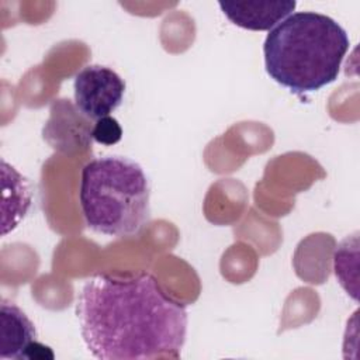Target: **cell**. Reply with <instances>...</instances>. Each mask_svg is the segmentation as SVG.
I'll list each match as a JSON object with an SVG mask.
<instances>
[{"mask_svg": "<svg viewBox=\"0 0 360 360\" xmlns=\"http://www.w3.org/2000/svg\"><path fill=\"white\" fill-rule=\"evenodd\" d=\"M76 316L84 346L100 360L179 357L187 336L186 305L148 273L87 278L77 292Z\"/></svg>", "mask_w": 360, "mask_h": 360, "instance_id": "6da1fadb", "label": "cell"}, {"mask_svg": "<svg viewBox=\"0 0 360 360\" xmlns=\"http://www.w3.org/2000/svg\"><path fill=\"white\" fill-rule=\"evenodd\" d=\"M350 41L333 18L315 11H297L273 27L263 44L267 75L295 94L333 83Z\"/></svg>", "mask_w": 360, "mask_h": 360, "instance_id": "7a4b0ae2", "label": "cell"}, {"mask_svg": "<svg viewBox=\"0 0 360 360\" xmlns=\"http://www.w3.org/2000/svg\"><path fill=\"white\" fill-rule=\"evenodd\" d=\"M79 200L87 226L112 238L139 233L150 217L148 176L127 156L87 162L82 169Z\"/></svg>", "mask_w": 360, "mask_h": 360, "instance_id": "3957f363", "label": "cell"}, {"mask_svg": "<svg viewBox=\"0 0 360 360\" xmlns=\"http://www.w3.org/2000/svg\"><path fill=\"white\" fill-rule=\"evenodd\" d=\"M75 104L87 120H100L115 111L124 98L125 82L111 68L84 66L73 80Z\"/></svg>", "mask_w": 360, "mask_h": 360, "instance_id": "277c9868", "label": "cell"}, {"mask_svg": "<svg viewBox=\"0 0 360 360\" xmlns=\"http://www.w3.org/2000/svg\"><path fill=\"white\" fill-rule=\"evenodd\" d=\"M224 15L235 25L250 31H270L287 18L297 3L294 0L277 1H218Z\"/></svg>", "mask_w": 360, "mask_h": 360, "instance_id": "5b68a950", "label": "cell"}, {"mask_svg": "<svg viewBox=\"0 0 360 360\" xmlns=\"http://www.w3.org/2000/svg\"><path fill=\"white\" fill-rule=\"evenodd\" d=\"M37 340L34 323L15 304L6 300L0 305V359L21 360Z\"/></svg>", "mask_w": 360, "mask_h": 360, "instance_id": "8992f818", "label": "cell"}, {"mask_svg": "<svg viewBox=\"0 0 360 360\" xmlns=\"http://www.w3.org/2000/svg\"><path fill=\"white\" fill-rule=\"evenodd\" d=\"M91 138L105 146L114 145L122 138V128L120 122L112 117H103L91 127Z\"/></svg>", "mask_w": 360, "mask_h": 360, "instance_id": "52a82bcc", "label": "cell"}, {"mask_svg": "<svg viewBox=\"0 0 360 360\" xmlns=\"http://www.w3.org/2000/svg\"><path fill=\"white\" fill-rule=\"evenodd\" d=\"M53 357H55V354L51 350V347L45 346V345H42L37 340L31 343V346L28 347L27 354H25L27 360H34V359H41L42 360V359H53Z\"/></svg>", "mask_w": 360, "mask_h": 360, "instance_id": "ba28073f", "label": "cell"}]
</instances>
